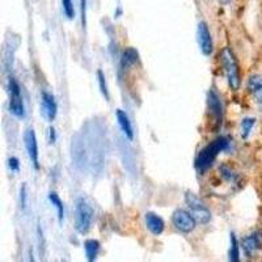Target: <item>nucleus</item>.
<instances>
[{
  "label": "nucleus",
  "mask_w": 262,
  "mask_h": 262,
  "mask_svg": "<svg viewBox=\"0 0 262 262\" xmlns=\"http://www.w3.org/2000/svg\"><path fill=\"white\" fill-rule=\"evenodd\" d=\"M228 140L224 137H219L216 139H214L210 144L202 148L200 151V154L196 155L195 159V168L200 172H205L206 169H209L212 165V163L215 161V159L217 158L219 154H222L223 151H226L228 148Z\"/></svg>",
  "instance_id": "1"
},
{
  "label": "nucleus",
  "mask_w": 262,
  "mask_h": 262,
  "mask_svg": "<svg viewBox=\"0 0 262 262\" xmlns=\"http://www.w3.org/2000/svg\"><path fill=\"white\" fill-rule=\"evenodd\" d=\"M93 216H95V211L91 203L84 198L80 196L75 202V228L79 233L84 235L91 229L92 226Z\"/></svg>",
  "instance_id": "2"
},
{
  "label": "nucleus",
  "mask_w": 262,
  "mask_h": 262,
  "mask_svg": "<svg viewBox=\"0 0 262 262\" xmlns=\"http://www.w3.org/2000/svg\"><path fill=\"white\" fill-rule=\"evenodd\" d=\"M221 60L229 86H231L233 91H237L238 86H240V70H238L237 60H236L235 55H233V53L231 51V49L224 48L223 50H222Z\"/></svg>",
  "instance_id": "3"
},
{
  "label": "nucleus",
  "mask_w": 262,
  "mask_h": 262,
  "mask_svg": "<svg viewBox=\"0 0 262 262\" xmlns=\"http://www.w3.org/2000/svg\"><path fill=\"white\" fill-rule=\"evenodd\" d=\"M185 201L189 207V211L193 215L196 223L200 224H207L211 221V212H210L209 207L205 205L200 196H196L195 194L188 191L185 194Z\"/></svg>",
  "instance_id": "4"
},
{
  "label": "nucleus",
  "mask_w": 262,
  "mask_h": 262,
  "mask_svg": "<svg viewBox=\"0 0 262 262\" xmlns=\"http://www.w3.org/2000/svg\"><path fill=\"white\" fill-rule=\"evenodd\" d=\"M9 112L17 118H23L25 116V106L23 95H21L20 85L15 78L9 79Z\"/></svg>",
  "instance_id": "5"
},
{
  "label": "nucleus",
  "mask_w": 262,
  "mask_h": 262,
  "mask_svg": "<svg viewBox=\"0 0 262 262\" xmlns=\"http://www.w3.org/2000/svg\"><path fill=\"white\" fill-rule=\"evenodd\" d=\"M172 223L173 226H174V228L182 233L191 232L196 226L195 219H194L193 215L190 214V211H186V210L182 209H179L173 212Z\"/></svg>",
  "instance_id": "6"
},
{
  "label": "nucleus",
  "mask_w": 262,
  "mask_h": 262,
  "mask_svg": "<svg viewBox=\"0 0 262 262\" xmlns=\"http://www.w3.org/2000/svg\"><path fill=\"white\" fill-rule=\"evenodd\" d=\"M196 38H198V45H200L201 51L203 55L209 57L211 55L212 50H214V43H212V37L210 33L209 27L205 21H201L196 28Z\"/></svg>",
  "instance_id": "7"
},
{
  "label": "nucleus",
  "mask_w": 262,
  "mask_h": 262,
  "mask_svg": "<svg viewBox=\"0 0 262 262\" xmlns=\"http://www.w3.org/2000/svg\"><path fill=\"white\" fill-rule=\"evenodd\" d=\"M24 142L25 148H27L28 156H29L30 161L34 165L36 169L39 168V152H38V142H37L36 133L33 128H28L24 134Z\"/></svg>",
  "instance_id": "8"
},
{
  "label": "nucleus",
  "mask_w": 262,
  "mask_h": 262,
  "mask_svg": "<svg viewBox=\"0 0 262 262\" xmlns=\"http://www.w3.org/2000/svg\"><path fill=\"white\" fill-rule=\"evenodd\" d=\"M262 247V233L253 232L244 237L243 240V249L248 257H253Z\"/></svg>",
  "instance_id": "9"
},
{
  "label": "nucleus",
  "mask_w": 262,
  "mask_h": 262,
  "mask_svg": "<svg viewBox=\"0 0 262 262\" xmlns=\"http://www.w3.org/2000/svg\"><path fill=\"white\" fill-rule=\"evenodd\" d=\"M207 105H209L210 113L216 119L217 123H222V117H223V105H222L221 97L216 93V91L210 90L207 93Z\"/></svg>",
  "instance_id": "10"
},
{
  "label": "nucleus",
  "mask_w": 262,
  "mask_h": 262,
  "mask_svg": "<svg viewBox=\"0 0 262 262\" xmlns=\"http://www.w3.org/2000/svg\"><path fill=\"white\" fill-rule=\"evenodd\" d=\"M41 98H42V112H43L46 118L51 122V121L55 119V117H57V113H58V105H57V101H55V97H54L51 93L43 91L41 95Z\"/></svg>",
  "instance_id": "11"
},
{
  "label": "nucleus",
  "mask_w": 262,
  "mask_h": 262,
  "mask_svg": "<svg viewBox=\"0 0 262 262\" xmlns=\"http://www.w3.org/2000/svg\"><path fill=\"white\" fill-rule=\"evenodd\" d=\"M248 90L250 95L253 96L254 101L262 111V76L261 75H250L248 79Z\"/></svg>",
  "instance_id": "12"
},
{
  "label": "nucleus",
  "mask_w": 262,
  "mask_h": 262,
  "mask_svg": "<svg viewBox=\"0 0 262 262\" xmlns=\"http://www.w3.org/2000/svg\"><path fill=\"white\" fill-rule=\"evenodd\" d=\"M144 222H146L147 228L149 229V232L154 233V235H161L165 228V224H164V221L155 212H147L144 215Z\"/></svg>",
  "instance_id": "13"
},
{
  "label": "nucleus",
  "mask_w": 262,
  "mask_h": 262,
  "mask_svg": "<svg viewBox=\"0 0 262 262\" xmlns=\"http://www.w3.org/2000/svg\"><path fill=\"white\" fill-rule=\"evenodd\" d=\"M116 117H117V122H118L119 127L122 130V133L125 134V137L127 138L128 140L134 139V128H133V125H131V121L128 118L127 114L125 113L123 111L118 109L116 112Z\"/></svg>",
  "instance_id": "14"
},
{
  "label": "nucleus",
  "mask_w": 262,
  "mask_h": 262,
  "mask_svg": "<svg viewBox=\"0 0 262 262\" xmlns=\"http://www.w3.org/2000/svg\"><path fill=\"white\" fill-rule=\"evenodd\" d=\"M84 249H85V256L88 262H95L96 258L98 256V252H100V243L97 240H86L84 243Z\"/></svg>",
  "instance_id": "15"
},
{
  "label": "nucleus",
  "mask_w": 262,
  "mask_h": 262,
  "mask_svg": "<svg viewBox=\"0 0 262 262\" xmlns=\"http://www.w3.org/2000/svg\"><path fill=\"white\" fill-rule=\"evenodd\" d=\"M138 62V51L133 48H128L123 51L122 58H121V69L126 70L130 66Z\"/></svg>",
  "instance_id": "16"
},
{
  "label": "nucleus",
  "mask_w": 262,
  "mask_h": 262,
  "mask_svg": "<svg viewBox=\"0 0 262 262\" xmlns=\"http://www.w3.org/2000/svg\"><path fill=\"white\" fill-rule=\"evenodd\" d=\"M229 262H240V247H238V242L236 238L235 233H231V238H229Z\"/></svg>",
  "instance_id": "17"
},
{
  "label": "nucleus",
  "mask_w": 262,
  "mask_h": 262,
  "mask_svg": "<svg viewBox=\"0 0 262 262\" xmlns=\"http://www.w3.org/2000/svg\"><path fill=\"white\" fill-rule=\"evenodd\" d=\"M49 200H50V202L55 206V209H57L58 212V221H59V223H62L63 217H64V206H63L62 200H60L59 195H58L55 191H51V193L49 194Z\"/></svg>",
  "instance_id": "18"
},
{
  "label": "nucleus",
  "mask_w": 262,
  "mask_h": 262,
  "mask_svg": "<svg viewBox=\"0 0 262 262\" xmlns=\"http://www.w3.org/2000/svg\"><path fill=\"white\" fill-rule=\"evenodd\" d=\"M254 125H256V118H250V117H248V118H244L242 121V137L244 138V139H248V137L250 135V133H252V130H253Z\"/></svg>",
  "instance_id": "19"
},
{
  "label": "nucleus",
  "mask_w": 262,
  "mask_h": 262,
  "mask_svg": "<svg viewBox=\"0 0 262 262\" xmlns=\"http://www.w3.org/2000/svg\"><path fill=\"white\" fill-rule=\"evenodd\" d=\"M97 79H98V85H100V91L104 95V97L106 100H109V90H107V84L106 80H105V75L101 70H98L97 71Z\"/></svg>",
  "instance_id": "20"
},
{
  "label": "nucleus",
  "mask_w": 262,
  "mask_h": 262,
  "mask_svg": "<svg viewBox=\"0 0 262 262\" xmlns=\"http://www.w3.org/2000/svg\"><path fill=\"white\" fill-rule=\"evenodd\" d=\"M62 7L63 12L67 16V18H74L75 17V9L72 0H62Z\"/></svg>",
  "instance_id": "21"
},
{
  "label": "nucleus",
  "mask_w": 262,
  "mask_h": 262,
  "mask_svg": "<svg viewBox=\"0 0 262 262\" xmlns=\"http://www.w3.org/2000/svg\"><path fill=\"white\" fill-rule=\"evenodd\" d=\"M8 163H9V168H11L12 172H18V169H20V164H18L17 159L11 158L8 160Z\"/></svg>",
  "instance_id": "22"
},
{
  "label": "nucleus",
  "mask_w": 262,
  "mask_h": 262,
  "mask_svg": "<svg viewBox=\"0 0 262 262\" xmlns=\"http://www.w3.org/2000/svg\"><path fill=\"white\" fill-rule=\"evenodd\" d=\"M20 194H21V195H20L21 205H23V207H25V205H27V188H25V185H23Z\"/></svg>",
  "instance_id": "23"
},
{
  "label": "nucleus",
  "mask_w": 262,
  "mask_h": 262,
  "mask_svg": "<svg viewBox=\"0 0 262 262\" xmlns=\"http://www.w3.org/2000/svg\"><path fill=\"white\" fill-rule=\"evenodd\" d=\"M55 142V130L53 127L50 128V143H54Z\"/></svg>",
  "instance_id": "24"
},
{
  "label": "nucleus",
  "mask_w": 262,
  "mask_h": 262,
  "mask_svg": "<svg viewBox=\"0 0 262 262\" xmlns=\"http://www.w3.org/2000/svg\"><path fill=\"white\" fill-rule=\"evenodd\" d=\"M28 262H36V258H34V256H33L32 250L29 252V259H28Z\"/></svg>",
  "instance_id": "25"
}]
</instances>
